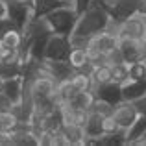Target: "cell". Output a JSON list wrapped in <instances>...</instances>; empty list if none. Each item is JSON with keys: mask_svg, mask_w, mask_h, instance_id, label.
Segmentation results:
<instances>
[{"mask_svg": "<svg viewBox=\"0 0 146 146\" xmlns=\"http://www.w3.org/2000/svg\"><path fill=\"white\" fill-rule=\"evenodd\" d=\"M113 118L117 120V124L122 129H128L133 122L139 118V111H137L135 104L128 102V100H122L120 104H117L113 109Z\"/></svg>", "mask_w": 146, "mask_h": 146, "instance_id": "obj_8", "label": "cell"}, {"mask_svg": "<svg viewBox=\"0 0 146 146\" xmlns=\"http://www.w3.org/2000/svg\"><path fill=\"white\" fill-rule=\"evenodd\" d=\"M146 94V82H139V80H126L122 83V98L128 102H135L141 96Z\"/></svg>", "mask_w": 146, "mask_h": 146, "instance_id": "obj_13", "label": "cell"}, {"mask_svg": "<svg viewBox=\"0 0 146 146\" xmlns=\"http://www.w3.org/2000/svg\"><path fill=\"white\" fill-rule=\"evenodd\" d=\"M111 22V13L107 11V7L104 6L100 0H94L85 11L78 17L74 32L70 33V43L72 46L87 48L89 39L98 33L106 32L107 26Z\"/></svg>", "mask_w": 146, "mask_h": 146, "instance_id": "obj_1", "label": "cell"}, {"mask_svg": "<svg viewBox=\"0 0 146 146\" xmlns=\"http://www.w3.org/2000/svg\"><path fill=\"white\" fill-rule=\"evenodd\" d=\"M78 17H80V13L74 9V6H63V7H57L52 13H48L44 17V21H46V24L50 26V30L54 33L70 35L76 28Z\"/></svg>", "mask_w": 146, "mask_h": 146, "instance_id": "obj_2", "label": "cell"}, {"mask_svg": "<svg viewBox=\"0 0 146 146\" xmlns=\"http://www.w3.org/2000/svg\"><path fill=\"white\" fill-rule=\"evenodd\" d=\"M93 93H94L96 98L106 100L111 106H117V104H120L122 100H124L122 98V83H118V82H109V83H102V85H94Z\"/></svg>", "mask_w": 146, "mask_h": 146, "instance_id": "obj_9", "label": "cell"}, {"mask_svg": "<svg viewBox=\"0 0 146 146\" xmlns=\"http://www.w3.org/2000/svg\"><path fill=\"white\" fill-rule=\"evenodd\" d=\"M2 93L6 94V98L13 106L22 104V98H24V76H15V78L4 80Z\"/></svg>", "mask_w": 146, "mask_h": 146, "instance_id": "obj_10", "label": "cell"}, {"mask_svg": "<svg viewBox=\"0 0 146 146\" xmlns=\"http://www.w3.org/2000/svg\"><path fill=\"white\" fill-rule=\"evenodd\" d=\"M89 52L87 48H80V46H72L70 54H68V63L74 67V70H82L83 67H87L89 63Z\"/></svg>", "mask_w": 146, "mask_h": 146, "instance_id": "obj_17", "label": "cell"}, {"mask_svg": "<svg viewBox=\"0 0 146 146\" xmlns=\"http://www.w3.org/2000/svg\"><path fill=\"white\" fill-rule=\"evenodd\" d=\"M133 146H146V131H144L143 135H141L139 139L135 141V143H133Z\"/></svg>", "mask_w": 146, "mask_h": 146, "instance_id": "obj_26", "label": "cell"}, {"mask_svg": "<svg viewBox=\"0 0 146 146\" xmlns=\"http://www.w3.org/2000/svg\"><path fill=\"white\" fill-rule=\"evenodd\" d=\"M139 13H143V15H146V0H139Z\"/></svg>", "mask_w": 146, "mask_h": 146, "instance_id": "obj_27", "label": "cell"}, {"mask_svg": "<svg viewBox=\"0 0 146 146\" xmlns=\"http://www.w3.org/2000/svg\"><path fill=\"white\" fill-rule=\"evenodd\" d=\"M118 37H128V39L146 43V15L137 11L131 17L124 19L118 26Z\"/></svg>", "mask_w": 146, "mask_h": 146, "instance_id": "obj_3", "label": "cell"}, {"mask_svg": "<svg viewBox=\"0 0 146 146\" xmlns=\"http://www.w3.org/2000/svg\"><path fill=\"white\" fill-rule=\"evenodd\" d=\"M113 80L118 83H124L126 80H129V63L113 65Z\"/></svg>", "mask_w": 146, "mask_h": 146, "instance_id": "obj_21", "label": "cell"}, {"mask_svg": "<svg viewBox=\"0 0 146 146\" xmlns=\"http://www.w3.org/2000/svg\"><path fill=\"white\" fill-rule=\"evenodd\" d=\"M63 6H72V0H35L33 2V19H44L48 13Z\"/></svg>", "mask_w": 146, "mask_h": 146, "instance_id": "obj_12", "label": "cell"}, {"mask_svg": "<svg viewBox=\"0 0 146 146\" xmlns=\"http://www.w3.org/2000/svg\"><path fill=\"white\" fill-rule=\"evenodd\" d=\"M7 17L19 30H26V26L33 21V7L15 0H7Z\"/></svg>", "mask_w": 146, "mask_h": 146, "instance_id": "obj_5", "label": "cell"}, {"mask_svg": "<svg viewBox=\"0 0 146 146\" xmlns=\"http://www.w3.org/2000/svg\"><path fill=\"white\" fill-rule=\"evenodd\" d=\"M113 109H115V106H111L109 102L96 98V100H94V104L91 106L89 111H93V113H98V115H102V117H109V115H113Z\"/></svg>", "mask_w": 146, "mask_h": 146, "instance_id": "obj_20", "label": "cell"}, {"mask_svg": "<svg viewBox=\"0 0 146 146\" xmlns=\"http://www.w3.org/2000/svg\"><path fill=\"white\" fill-rule=\"evenodd\" d=\"M70 82L76 87V91H93V87H94L91 74H87L83 70H74V74L70 76Z\"/></svg>", "mask_w": 146, "mask_h": 146, "instance_id": "obj_18", "label": "cell"}, {"mask_svg": "<svg viewBox=\"0 0 146 146\" xmlns=\"http://www.w3.org/2000/svg\"><path fill=\"white\" fill-rule=\"evenodd\" d=\"M135 107H137V111H139V115H146V94L144 96H141L139 100H135Z\"/></svg>", "mask_w": 146, "mask_h": 146, "instance_id": "obj_24", "label": "cell"}, {"mask_svg": "<svg viewBox=\"0 0 146 146\" xmlns=\"http://www.w3.org/2000/svg\"><path fill=\"white\" fill-rule=\"evenodd\" d=\"M129 78L139 80V82H146V59H139L129 63Z\"/></svg>", "mask_w": 146, "mask_h": 146, "instance_id": "obj_19", "label": "cell"}, {"mask_svg": "<svg viewBox=\"0 0 146 146\" xmlns=\"http://www.w3.org/2000/svg\"><path fill=\"white\" fill-rule=\"evenodd\" d=\"M72 50L70 35H59V33H52L46 43L44 50V59H54V61H67L68 54Z\"/></svg>", "mask_w": 146, "mask_h": 146, "instance_id": "obj_4", "label": "cell"}, {"mask_svg": "<svg viewBox=\"0 0 146 146\" xmlns=\"http://www.w3.org/2000/svg\"><path fill=\"white\" fill-rule=\"evenodd\" d=\"M115 21H124L139 9V0H100Z\"/></svg>", "mask_w": 146, "mask_h": 146, "instance_id": "obj_6", "label": "cell"}, {"mask_svg": "<svg viewBox=\"0 0 146 146\" xmlns=\"http://www.w3.org/2000/svg\"><path fill=\"white\" fill-rule=\"evenodd\" d=\"M85 133L89 139H96V137L104 135V117L98 113H93V111H89V118H87L85 122ZM89 143V141H87Z\"/></svg>", "mask_w": 146, "mask_h": 146, "instance_id": "obj_14", "label": "cell"}, {"mask_svg": "<svg viewBox=\"0 0 146 146\" xmlns=\"http://www.w3.org/2000/svg\"><path fill=\"white\" fill-rule=\"evenodd\" d=\"M118 50L126 63H133L139 59H146V43L128 37H118Z\"/></svg>", "mask_w": 146, "mask_h": 146, "instance_id": "obj_7", "label": "cell"}, {"mask_svg": "<svg viewBox=\"0 0 146 146\" xmlns=\"http://www.w3.org/2000/svg\"><path fill=\"white\" fill-rule=\"evenodd\" d=\"M91 78H93V83H94V85H102V83L115 82V80H113V67H111V65H107V63L94 65L93 72H91Z\"/></svg>", "mask_w": 146, "mask_h": 146, "instance_id": "obj_15", "label": "cell"}, {"mask_svg": "<svg viewBox=\"0 0 146 146\" xmlns=\"http://www.w3.org/2000/svg\"><path fill=\"white\" fill-rule=\"evenodd\" d=\"M7 17V0H0V19Z\"/></svg>", "mask_w": 146, "mask_h": 146, "instance_id": "obj_25", "label": "cell"}, {"mask_svg": "<svg viewBox=\"0 0 146 146\" xmlns=\"http://www.w3.org/2000/svg\"><path fill=\"white\" fill-rule=\"evenodd\" d=\"M44 67L48 68V72L52 74V78L56 82H63V80H68L72 74H74V67L67 61H54V59H43Z\"/></svg>", "mask_w": 146, "mask_h": 146, "instance_id": "obj_11", "label": "cell"}, {"mask_svg": "<svg viewBox=\"0 0 146 146\" xmlns=\"http://www.w3.org/2000/svg\"><path fill=\"white\" fill-rule=\"evenodd\" d=\"M93 2H94V0H72V6H74V9L78 11L80 15H82Z\"/></svg>", "mask_w": 146, "mask_h": 146, "instance_id": "obj_23", "label": "cell"}, {"mask_svg": "<svg viewBox=\"0 0 146 146\" xmlns=\"http://www.w3.org/2000/svg\"><path fill=\"white\" fill-rule=\"evenodd\" d=\"M144 131H146V115H139V118L126 129V144L133 146V143H135Z\"/></svg>", "mask_w": 146, "mask_h": 146, "instance_id": "obj_16", "label": "cell"}, {"mask_svg": "<svg viewBox=\"0 0 146 146\" xmlns=\"http://www.w3.org/2000/svg\"><path fill=\"white\" fill-rule=\"evenodd\" d=\"M2 85H4V78L0 76V91H2Z\"/></svg>", "mask_w": 146, "mask_h": 146, "instance_id": "obj_28", "label": "cell"}, {"mask_svg": "<svg viewBox=\"0 0 146 146\" xmlns=\"http://www.w3.org/2000/svg\"><path fill=\"white\" fill-rule=\"evenodd\" d=\"M118 129H122V128L117 124V120L113 118V115L104 117V133H115V131H118Z\"/></svg>", "mask_w": 146, "mask_h": 146, "instance_id": "obj_22", "label": "cell"}]
</instances>
